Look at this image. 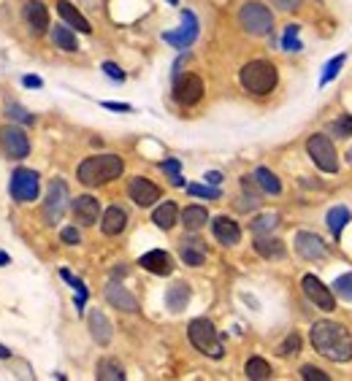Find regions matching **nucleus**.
I'll return each mask as SVG.
<instances>
[{"mask_svg": "<svg viewBox=\"0 0 352 381\" xmlns=\"http://www.w3.org/2000/svg\"><path fill=\"white\" fill-rule=\"evenodd\" d=\"M311 346L331 362H350L352 360V336L339 322H317L311 327Z\"/></svg>", "mask_w": 352, "mask_h": 381, "instance_id": "1", "label": "nucleus"}, {"mask_svg": "<svg viewBox=\"0 0 352 381\" xmlns=\"http://www.w3.org/2000/svg\"><path fill=\"white\" fill-rule=\"evenodd\" d=\"M122 160L117 154H98V157H87L82 165H79V181L85 187H100L106 181H114L120 178L122 173Z\"/></svg>", "mask_w": 352, "mask_h": 381, "instance_id": "2", "label": "nucleus"}, {"mask_svg": "<svg viewBox=\"0 0 352 381\" xmlns=\"http://www.w3.org/2000/svg\"><path fill=\"white\" fill-rule=\"evenodd\" d=\"M239 79H241V86L247 92H252V95H268V92H274V86L279 82V73H276V65L274 62H268V60H252V62H247L241 68Z\"/></svg>", "mask_w": 352, "mask_h": 381, "instance_id": "3", "label": "nucleus"}, {"mask_svg": "<svg viewBox=\"0 0 352 381\" xmlns=\"http://www.w3.org/2000/svg\"><path fill=\"white\" fill-rule=\"evenodd\" d=\"M187 336L192 340V346L198 351H204L206 357L212 360H222L225 354V346H222V338L217 333V327L209 322V319H192L190 327H187Z\"/></svg>", "mask_w": 352, "mask_h": 381, "instance_id": "4", "label": "nucleus"}, {"mask_svg": "<svg viewBox=\"0 0 352 381\" xmlns=\"http://www.w3.org/2000/svg\"><path fill=\"white\" fill-rule=\"evenodd\" d=\"M239 22H241V27L250 36H268L274 30V14L265 8L263 3H258V0H250V3L241 5Z\"/></svg>", "mask_w": 352, "mask_h": 381, "instance_id": "5", "label": "nucleus"}, {"mask_svg": "<svg viewBox=\"0 0 352 381\" xmlns=\"http://www.w3.org/2000/svg\"><path fill=\"white\" fill-rule=\"evenodd\" d=\"M307 152L311 157V163L320 170H325V173H336L339 170V154H336V146H333V141L328 135L314 132L307 141Z\"/></svg>", "mask_w": 352, "mask_h": 381, "instance_id": "6", "label": "nucleus"}, {"mask_svg": "<svg viewBox=\"0 0 352 381\" xmlns=\"http://www.w3.org/2000/svg\"><path fill=\"white\" fill-rule=\"evenodd\" d=\"M8 192L16 203H30L38 198V173L30 168H16L11 173Z\"/></svg>", "mask_w": 352, "mask_h": 381, "instance_id": "7", "label": "nucleus"}, {"mask_svg": "<svg viewBox=\"0 0 352 381\" xmlns=\"http://www.w3.org/2000/svg\"><path fill=\"white\" fill-rule=\"evenodd\" d=\"M71 195H68V184L63 178H54L49 184V192H46V200H44V219L46 224H57L65 213V206H68Z\"/></svg>", "mask_w": 352, "mask_h": 381, "instance_id": "8", "label": "nucleus"}, {"mask_svg": "<svg viewBox=\"0 0 352 381\" xmlns=\"http://www.w3.org/2000/svg\"><path fill=\"white\" fill-rule=\"evenodd\" d=\"M0 146H3V152H6L11 160H22V157H28V152H30V141H28L25 130H22V127H14V125L0 130Z\"/></svg>", "mask_w": 352, "mask_h": 381, "instance_id": "9", "label": "nucleus"}, {"mask_svg": "<svg viewBox=\"0 0 352 381\" xmlns=\"http://www.w3.org/2000/svg\"><path fill=\"white\" fill-rule=\"evenodd\" d=\"M301 287H304V295L317 305V308H322V311H333L336 308V297H333V290L331 287H325L317 276H311L307 273L304 279H301Z\"/></svg>", "mask_w": 352, "mask_h": 381, "instance_id": "10", "label": "nucleus"}, {"mask_svg": "<svg viewBox=\"0 0 352 381\" xmlns=\"http://www.w3.org/2000/svg\"><path fill=\"white\" fill-rule=\"evenodd\" d=\"M128 195H131V200L135 206L149 209V206H155L160 200V187L152 184L144 176H135V178H131V184H128Z\"/></svg>", "mask_w": 352, "mask_h": 381, "instance_id": "11", "label": "nucleus"}, {"mask_svg": "<svg viewBox=\"0 0 352 381\" xmlns=\"http://www.w3.org/2000/svg\"><path fill=\"white\" fill-rule=\"evenodd\" d=\"M198 38V19L192 11H182V30L179 33H163V41H168L176 49H187Z\"/></svg>", "mask_w": 352, "mask_h": 381, "instance_id": "12", "label": "nucleus"}, {"mask_svg": "<svg viewBox=\"0 0 352 381\" xmlns=\"http://www.w3.org/2000/svg\"><path fill=\"white\" fill-rule=\"evenodd\" d=\"M174 97L182 106H195V103L204 97V82H201L195 73H187L184 79H176Z\"/></svg>", "mask_w": 352, "mask_h": 381, "instance_id": "13", "label": "nucleus"}, {"mask_svg": "<svg viewBox=\"0 0 352 381\" xmlns=\"http://www.w3.org/2000/svg\"><path fill=\"white\" fill-rule=\"evenodd\" d=\"M22 14H25V22H28L33 36H44L49 30V11H46V5L41 0H28Z\"/></svg>", "mask_w": 352, "mask_h": 381, "instance_id": "14", "label": "nucleus"}, {"mask_svg": "<svg viewBox=\"0 0 352 381\" xmlns=\"http://www.w3.org/2000/svg\"><path fill=\"white\" fill-rule=\"evenodd\" d=\"M296 252L304 259H322V257H328V246L314 233H296Z\"/></svg>", "mask_w": 352, "mask_h": 381, "instance_id": "15", "label": "nucleus"}, {"mask_svg": "<svg viewBox=\"0 0 352 381\" xmlns=\"http://www.w3.org/2000/svg\"><path fill=\"white\" fill-rule=\"evenodd\" d=\"M138 265H141L144 270L155 273V276H168V273L174 270V259H171V254L163 252V249H152V252H146L141 259H138Z\"/></svg>", "mask_w": 352, "mask_h": 381, "instance_id": "16", "label": "nucleus"}, {"mask_svg": "<svg viewBox=\"0 0 352 381\" xmlns=\"http://www.w3.org/2000/svg\"><path fill=\"white\" fill-rule=\"evenodd\" d=\"M212 233H214V238L220 241L222 246H236L241 241V227L230 216H217L212 222Z\"/></svg>", "mask_w": 352, "mask_h": 381, "instance_id": "17", "label": "nucleus"}, {"mask_svg": "<svg viewBox=\"0 0 352 381\" xmlns=\"http://www.w3.org/2000/svg\"><path fill=\"white\" fill-rule=\"evenodd\" d=\"M74 216H76V222L79 224H95L98 222V216H100V203L92 198V195H79L76 200H74Z\"/></svg>", "mask_w": 352, "mask_h": 381, "instance_id": "18", "label": "nucleus"}, {"mask_svg": "<svg viewBox=\"0 0 352 381\" xmlns=\"http://www.w3.org/2000/svg\"><path fill=\"white\" fill-rule=\"evenodd\" d=\"M106 300H109L114 308H120V311H128V314H135V311H138V300H135L122 284H117V281H111V284L106 287Z\"/></svg>", "mask_w": 352, "mask_h": 381, "instance_id": "19", "label": "nucleus"}, {"mask_svg": "<svg viewBox=\"0 0 352 381\" xmlns=\"http://www.w3.org/2000/svg\"><path fill=\"white\" fill-rule=\"evenodd\" d=\"M89 333H92V338L95 343H100V346H109L111 338H114V333H111V322L106 319V314L103 311H89Z\"/></svg>", "mask_w": 352, "mask_h": 381, "instance_id": "20", "label": "nucleus"}, {"mask_svg": "<svg viewBox=\"0 0 352 381\" xmlns=\"http://www.w3.org/2000/svg\"><path fill=\"white\" fill-rule=\"evenodd\" d=\"M179 254H182L184 265L198 268V265L206 262V244H204L201 238H184L182 246H179Z\"/></svg>", "mask_w": 352, "mask_h": 381, "instance_id": "21", "label": "nucleus"}, {"mask_svg": "<svg viewBox=\"0 0 352 381\" xmlns=\"http://www.w3.org/2000/svg\"><path fill=\"white\" fill-rule=\"evenodd\" d=\"M57 14L63 16V22L65 25H71V27H76L79 33H85V36H89L92 33V27H89V22L79 14V8L74 5V3H68V0H60L57 3Z\"/></svg>", "mask_w": 352, "mask_h": 381, "instance_id": "22", "label": "nucleus"}, {"mask_svg": "<svg viewBox=\"0 0 352 381\" xmlns=\"http://www.w3.org/2000/svg\"><path fill=\"white\" fill-rule=\"evenodd\" d=\"M125 224H128V213L122 211L120 206L106 209L103 219H100V230H103L106 235H120V233L125 230Z\"/></svg>", "mask_w": 352, "mask_h": 381, "instance_id": "23", "label": "nucleus"}, {"mask_svg": "<svg viewBox=\"0 0 352 381\" xmlns=\"http://www.w3.org/2000/svg\"><path fill=\"white\" fill-rule=\"evenodd\" d=\"M190 297H192L190 284H184V281H176L174 287H168V292H166V305H168V311L179 314V311H184V308H187Z\"/></svg>", "mask_w": 352, "mask_h": 381, "instance_id": "24", "label": "nucleus"}, {"mask_svg": "<svg viewBox=\"0 0 352 381\" xmlns=\"http://www.w3.org/2000/svg\"><path fill=\"white\" fill-rule=\"evenodd\" d=\"M255 252L265 257V259H282L287 249L279 238H265V235H255Z\"/></svg>", "mask_w": 352, "mask_h": 381, "instance_id": "25", "label": "nucleus"}, {"mask_svg": "<svg viewBox=\"0 0 352 381\" xmlns=\"http://www.w3.org/2000/svg\"><path fill=\"white\" fill-rule=\"evenodd\" d=\"M152 222L160 227V230H171L176 222H179V209H176L174 200H166V203H160L155 213H152Z\"/></svg>", "mask_w": 352, "mask_h": 381, "instance_id": "26", "label": "nucleus"}, {"mask_svg": "<svg viewBox=\"0 0 352 381\" xmlns=\"http://www.w3.org/2000/svg\"><path fill=\"white\" fill-rule=\"evenodd\" d=\"M52 41H54L57 49H63V51H79V41H76L74 30H71V27H65V25L52 27Z\"/></svg>", "mask_w": 352, "mask_h": 381, "instance_id": "27", "label": "nucleus"}, {"mask_svg": "<svg viewBox=\"0 0 352 381\" xmlns=\"http://www.w3.org/2000/svg\"><path fill=\"white\" fill-rule=\"evenodd\" d=\"M206 222H209V211H206L204 206H187V209L182 211V224H184L187 230H201Z\"/></svg>", "mask_w": 352, "mask_h": 381, "instance_id": "28", "label": "nucleus"}, {"mask_svg": "<svg viewBox=\"0 0 352 381\" xmlns=\"http://www.w3.org/2000/svg\"><path fill=\"white\" fill-rule=\"evenodd\" d=\"M95 379L98 381H125V371L120 362L114 360H100L95 368Z\"/></svg>", "mask_w": 352, "mask_h": 381, "instance_id": "29", "label": "nucleus"}, {"mask_svg": "<svg viewBox=\"0 0 352 381\" xmlns=\"http://www.w3.org/2000/svg\"><path fill=\"white\" fill-rule=\"evenodd\" d=\"M244 373H247V379H252V381H265V379H271V365L265 362L263 357H252V360H247Z\"/></svg>", "mask_w": 352, "mask_h": 381, "instance_id": "30", "label": "nucleus"}, {"mask_svg": "<svg viewBox=\"0 0 352 381\" xmlns=\"http://www.w3.org/2000/svg\"><path fill=\"white\" fill-rule=\"evenodd\" d=\"M252 178L258 181V187H261L263 192H268V195H279V192H282V184H279V178H276V176H274V173H271L268 168H258Z\"/></svg>", "mask_w": 352, "mask_h": 381, "instance_id": "31", "label": "nucleus"}, {"mask_svg": "<svg viewBox=\"0 0 352 381\" xmlns=\"http://www.w3.org/2000/svg\"><path fill=\"white\" fill-rule=\"evenodd\" d=\"M350 222V209H344V206H336V209H331L328 211V227H331V233L339 238L342 235V230H344V224Z\"/></svg>", "mask_w": 352, "mask_h": 381, "instance_id": "32", "label": "nucleus"}, {"mask_svg": "<svg viewBox=\"0 0 352 381\" xmlns=\"http://www.w3.org/2000/svg\"><path fill=\"white\" fill-rule=\"evenodd\" d=\"M344 62H347V54H336L325 68H322V76H320V86L331 84L336 76H339V71L344 68Z\"/></svg>", "mask_w": 352, "mask_h": 381, "instance_id": "33", "label": "nucleus"}, {"mask_svg": "<svg viewBox=\"0 0 352 381\" xmlns=\"http://www.w3.org/2000/svg\"><path fill=\"white\" fill-rule=\"evenodd\" d=\"M60 276L76 290V311H85V300H87V287H85V281L82 279H76L71 270H60Z\"/></svg>", "mask_w": 352, "mask_h": 381, "instance_id": "34", "label": "nucleus"}, {"mask_svg": "<svg viewBox=\"0 0 352 381\" xmlns=\"http://www.w3.org/2000/svg\"><path fill=\"white\" fill-rule=\"evenodd\" d=\"M276 222H279V216H276V213H261V216H255V219H252V224H250V227H252V233H255V235H263V233H271V230L276 227Z\"/></svg>", "mask_w": 352, "mask_h": 381, "instance_id": "35", "label": "nucleus"}, {"mask_svg": "<svg viewBox=\"0 0 352 381\" xmlns=\"http://www.w3.org/2000/svg\"><path fill=\"white\" fill-rule=\"evenodd\" d=\"M282 49H285V51H301V41H298V25H287V27H285Z\"/></svg>", "mask_w": 352, "mask_h": 381, "instance_id": "36", "label": "nucleus"}, {"mask_svg": "<svg viewBox=\"0 0 352 381\" xmlns=\"http://www.w3.org/2000/svg\"><path fill=\"white\" fill-rule=\"evenodd\" d=\"M6 114H8L14 122H22V125H33V122H36V117H33L28 108H22L19 103H11V106L6 108Z\"/></svg>", "mask_w": 352, "mask_h": 381, "instance_id": "37", "label": "nucleus"}, {"mask_svg": "<svg viewBox=\"0 0 352 381\" xmlns=\"http://www.w3.org/2000/svg\"><path fill=\"white\" fill-rule=\"evenodd\" d=\"M333 292L342 297V300H352V273H344L333 281Z\"/></svg>", "mask_w": 352, "mask_h": 381, "instance_id": "38", "label": "nucleus"}, {"mask_svg": "<svg viewBox=\"0 0 352 381\" xmlns=\"http://www.w3.org/2000/svg\"><path fill=\"white\" fill-rule=\"evenodd\" d=\"M301 351V336L298 333H290L287 338H285V343L279 346V354L282 357H290V354H298Z\"/></svg>", "mask_w": 352, "mask_h": 381, "instance_id": "39", "label": "nucleus"}, {"mask_svg": "<svg viewBox=\"0 0 352 381\" xmlns=\"http://www.w3.org/2000/svg\"><path fill=\"white\" fill-rule=\"evenodd\" d=\"M187 192H190V195H198V198H212V200H217L222 195L217 187H201V184H190Z\"/></svg>", "mask_w": 352, "mask_h": 381, "instance_id": "40", "label": "nucleus"}, {"mask_svg": "<svg viewBox=\"0 0 352 381\" xmlns=\"http://www.w3.org/2000/svg\"><path fill=\"white\" fill-rule=\"evenodd\" d=\"M301 379L307 381H328V373H322L320 368H314V365H304L301 368Z\"/></svg>", "mask_w": 352, "mask_h": 381, "instance_id": "41", "label": "nucleus"}, {"mask_svg": "<svg viewBox=\"0 0 352 381\" xmlns=\"http://www.w3.org/2000/svg\"><path fill=\"white\" fill-rule=\"evenodd\" d=\"M103 73H106L111 82H125V73H122V68H120L117 62H103Z\"/></svg>", "mask_w": 352, "mask_h": 381, "instance_id": "42", "label": "nucleus"}, {"mask_svg": "<svg viewBox=\"0 0 352 381\" xmlns=\"http://www.w3.org/2000/svg\"><path fill=\"white\" fill-rule=\"evenodd\" d=\"M60 238H63L65 244H71V246H76V244L82 241V235H79V230H76V227H63Z\"/></svg>", "mask_w": 352, "mask_h": 381, "instance_id": "43", "label": "nucleus"}, {"mask_svg": "<svg viewBox=\"0 0 352 381\" xmlns=\"http://www.w3.org/2000/svg\"><path fill=\"white\" fill-rule=\"evenodd\" d=\"M279 11H298L304 5V0H271Z\"/></svg>", "mask_w": 352, "mask_h": 381, "instance_id": "44", "label": "nucleus"}, {"mask_svg": "<svg viewBox=\"0 0 352 381\" xmlns=\"http://www.w3.org/2000/svg\"><path fill=\"white\" fill-rule=\"evenodd\" d=\"M333 132H339V135H352V117H342L339 122H333Z\"/></svg>", "mask_w": 352, "mask_h": 381, "instance_id": "45", "label": "nucleus"}, {"mask_svg": "<svg viewBox=\"0 0 352 381\" xmlns=\"http://www.w3.org/2000/svg\"><path fill=\"white\" fill-rule=\"evenodd\" d=\"M103 108H109V111H133V106H128V103H103Z\"/></svg>", "mask_w": 352, "mask_h": 381, "instance_id": "46", "label": "nucleus"}, {"mask_svg": "<svg viewBox=\"0 0 352 381\" xmlns=\"http://www.w3.org/2000/svg\"><path fill=\"white\" fill-rule=\"evenodd\" d=\"M160 168L166 170V173H171V176H176L179 173V163L176 160H166V163H160Z\"/></svg>", "mask_w": 352, "mask_h": 381, "instance_id": "47", "label": "nucleus"}, {"mask_svg": "<svg viewBox=\"0 0 352 381\" xmlns=\"http://www.w3.org/2000/svg\"><path fill=\"white\" fill-rule=\"evenodd\" d=\"M204 178H206V181H209L212 187H217V184L222 181V173H217V170H209V173H206Z\"/></svg>", "mask_w": 352, "mask_h": 381, "instance_id": "48", "label": "nucleus"}, {"mask_svg": "<svg viewBox=\"0 0 352 381\" xmlns=\"http://www.w3.org/2000/svg\"><path fill=\"white\" fill-rule=\"evenodd\" d=\"M22 84H25V86H36V89H38V86H44V82H41L38 76H22Z\"/></svg>", "mask_w": 352, "mask_h": 381, "instance_id": "49", "label": "nucleus"}, {"mask_svg": "<svg viewBox=\"0 0 352 381\" xmlns=\"http://www.w3.org/2000/svg\"><path fill=\"white\" fill-rule=\"evenodd\" d=\"M8 357H11V349H8V346H3V343H0V360H8Z\"/></svg>", "mask_w": 352, "mask_h": 381, "instance_id": "50", "label": "nucleus"}, {"mask_svg": "<svg viewBox=\"0 0 352 381\" xmlns=\"http://www.w3.org/2000/svg\"><path fill=\"white\" fill-rule=\"evenodd\" d=\"M3 265H8V254L6 252H0V268H3Z\"/></svg>", "mask_w": 352, "mask_h": 381, "instance_id": "51", "label": "nucleus"}, {"mask_svg": "<svg viewBox=\"0 0 352 381\" xmlns=\"http://www.w3.org/2000/svg\"><path fill=\"white\" fill-rule=\"evenodd\" d=\"M347 163H350V165H352V149H350V152H347Z\"/></svg>", "mask_w": 352, "mask_h": 381, "instance_id": "52", "label": "nucleus"}, {"mask_svg": "<svg viewBox=\"0 0 352 381\" xmlns=\"http://www.w3.org/2000/svg\"><path fill=\"white\" fill-rule=\"evenodd\" d=\"M168 3H171V5H176V3H179V0H168Z\"/></svg>", "mask_w": 352, "mask_h": 381, "instance_id": "53", "label": "nucleus"}]
</instances>
